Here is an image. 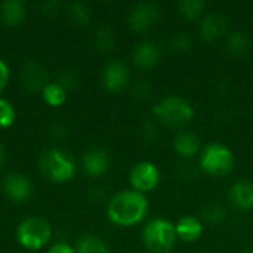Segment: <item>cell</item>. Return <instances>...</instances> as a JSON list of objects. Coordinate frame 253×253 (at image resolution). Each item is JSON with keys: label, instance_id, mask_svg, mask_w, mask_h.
Returning a JSON list of instances; mask_svg holds the SVG:
<instances>
[{"label": "cell", "instance_id": "cell-1", "mask_svg": "<svg viewBox=\"0 0 253 253\" xmlns=\"http://www.w3.org/2000/svg\"><path fill=\"white\" fill-rule=\"evenodd\" d=\"M148 200L145 194L135 190H122L107 203V218L117 227H133L145 219Z\"/></svg>", "mask_w": 253, "mask_h": 253}, {"label": "cell", "instance_id": "cell-2", "mask_svg": "<svg viewBox=\"0 0 253 253\" xmlns=\"http://www.w3.org/2000/svg\"><path fill=\"white\" fill-rule=\"evenodd\" d=\"M40 173L50 182L65 184L76 176L77 166L74 159L59 147H50L39 156Z\"/></svg>", "mask_w": 253, "mask_h": 253}, {"label": "cell", "instance_id": "cell-3", "mask_svg": "<svg viewBox=\"0 0 253 253\" xmlns=\"http://www.w3.org/2000/svg\"><path fill=\"white\" fill-rule=\"evenodd\" d=\"M153 114L156 119L168 127H182L188 125L194 117V107L184 98L172 95L160 99L154 108Z\"/></svg>", "mask_w": 253, "mask_h": 253}, {"label": "cell", "instance_id": "cell-4", "mask_svg": "<svg viewBox=\"0 0 253 253\" xmlns=\"http://www.w3.org/2000/svg\"><path fill=\"white\" fill-rule=\"evenodd\" d=\"M176 240L175 224L165 218L151 219L142 230V243L150 253L172 252Z\"/></svg>", "mask_w": 253, "mask_h": 253}, {"label": "cell", "instance_id": "cell-5", "mask_svg": "<svg viewBox=\"0 0 253 253\" xmlns=\"http://www.w3.org/2000/svg\"><path fill=\"white\" fill-rule=\"evenodd\" d=\"M15 236L22 249L36 252L49 243L52 237V227L49 221L42 216H28L19 222Z\"/></svg>", "mask_w": 253, "mask_h": 253}, {"label": "cell", "instance_id": "cell-6", "mask_svg": "<svg viewBox=\"0 0 253 253\" xmlns=\"http://www.w3.org/2000/svg\"><path fill=\"white\" fill-rule=\"evenodd\" d=\"M234 154L233 151L221 144V142H211L200 151V168L205 173L211 176H225L234 168Z\"/></svg>", "mask_w": 253, "mask_h": 253}, {"label": "cell", "instance_id": "cell-7", "mask_svg": "<svg viewBox=\"0 0 253 253\" xmlns=\"http://www.w3.org/2000/svg\"><path fill=\"white\" fill-rule=\"evenodd\" d=\"M160 170L159 168L148 160L138 162L129 172V182L132 190L138 193H150L160 184Z\"/></svg>", "mask_w": 253, "mask_h": 253}, {"label": "cell", "instance_id": "cell-8", "mask_svg": "<svg viewBox=\"0 0 253 253\" xmlns=\"http://www.w3.org/2000/svg\"><path fill=\"white\" fill-rule=\"evenodd\" d=\"M1 190H3V194L6 196V199L16 205L27 203L34 194L33 182L30 181L28 176H25L24 173H19V172L7 173L3 178Z\"/></svg>", "mask_w": 253, "mask_h": 253}, {"label": "cell", "instance_id": "cell-9", "mask_svg": "<svg viewBox=\"0 0 253 253\" xmlns=\"http://www.w3.org/2000/svg\"><path fill=\"white\" fill-rule=\"evenodd\" d=\"M130 82V71L127 65L119 59L108 61L101 73V83L107 92L116 93L123 90Z\"/></svg>", "mask_w": 253, "mask_h": 253}, {"label": "cell", "instance_id": "cell-10", "mask_svg": "<svg viewBox=\"0 0 253 253\" xmlns=\"http://www.w3.org/2000/svg\"><path fill=\"white\" fill-rule=\"evenodd\" d=\"M19 80H21V84L22 87L27 90V92H40L50 83L49 82V73H47V68L34 61V59H30L27 61L22 67H21V71H19Z\"/></svg>", "mask_w": 253, "mask_h": 253}, {"label": "cell", "instance_id": "cell-11", "mask_svg": "<svg viewBox=\"0 0 253 253\" xmlns=\"http://www.w3.org/2000/svg\"><path fill=\"white\" fill-rule=\"evenodd\" d=\"M159 16H160V10L154 3L142 1V3L135 4L130 9L129 16H127V24L132 31L145 33L154 25Z\"/></svg>", "mask_w": 253, "mask_h": 253}, {"label": "cell", "instance_id": "cell-12", "mask_svg": "<svg viewBox=\"0 0 253 253\" xmlns=\"http://www.w3.org/2000/svg\"><path fill=\"white\" fill-rule=\"evenodd\" d=\"M110 163L111 162H110L108 153L99 147H92V148L86 150L82 157L83 172L92 179L104 176L110 169Z\"/></svg>", "mask_w": 253, "mask_h": 253}, {"label": "cell", "instance_id": "cell-13", "mask_svg": "<svg viewBox=\"0 0 253 253\" xmlns=\"http://www.w3.org/2000/svg\"><path fill=\"white\" fill-rule=\"evenodd\" d=\"M160 58H162V49L153 40H144L138 43L132 52V61L141 70L154 68L159 64Z\"/></svg>", "mask_w": 253, "mask_h": 253}, {"label": "cell", "instance_id": "cell-14", "mask_svg": "<svg viewBox=\"0 0 253 253\" xmlns=\"http://www.w3.org/2000/svg\"><path fill=\"white\" fill-rule=\"evenodd\" d=\"M200 37L205 42H215L225 36L228 30V19L221 12H211L202 18L200 22Z\"/></svg>", "mask_w": 253, "mask_h": 253}, {"label": "cell", "instance_id": "cell-15", "mask_svg": "<svg viewBox=\"0 0 253 253\" xmlns=\"http://www.w3.org/2000/svg\"><path fill=\"white\" fill-rule=\"evenodd\" d=\"M228 199L231 205L243 212L253 209V181L240 179L236 181L228 193Z\"/></svg>", "mask_w": 253, "mask_h": 253}, {"label": "cell", "instance_id": "cell-16", "mask_svg": "<svg viewBox=\"0 0 253 253\" xmlns=\"http://www.w3.org/2000/svg\"><path fill=\"white\" fill-rule=\"evenodd\" d=\"M173 150L182 159H193L200 154V139L194 132L179 130L173 138Z\"/></svg>", "mask_w": 253, "mask_h": 253}, {"label": "cell", "instance_id": "cell-17", "mask_svg": "<svg viewBox=\"0 0 253 253\" xmlns=\"http://www.w3.org/2000/svg\"><path fill=\"white\" fill-rule=\"evenodd\" d=\"M175 230H176L178 239H181L185 243H194L203 236L205 225L199 218L187 215V216H182L175 224Z\"/></svg>", "mask_w": 253, "mask_h": 253}, {"label": "cell", "instance_id": "cell-18", "mask_svg": "<svg viewBox=\"0 0 253 253\" xmlns=\"http://www.w3.org/2000/svg\"><path fill=\"white\" fill-rule=\"evenodd\" d=\"M27 16V6L21 0H4L0 3V21L6 27H18Z\"/></svg>", "mask_w": 253, "mask_h": 253}, {"label": "cell", "instance_id": "cell-19", "mask_svg": "<svg viewBox=\"0 0 253 253\" xmlns=\"http://www.w3.org/2000/svg\"><path fill=\"white\" fill-rule=\"evenodd\" d=\"M225 46L233 56H245L252 49V39L245 31H231L227 36Z\"/></svg>", "mask_w": 253, "mask_h": 253}, {"label": "cell", "instance_id": "cell-20", "mask_svg": "<svg viewBox=\"0 0 253 253\" xmlns=\"http://www.w3.org/2000/svg\"><path fill=\"white\" fill-rule=\"evenodd\" d=\"M76 253H110L107 243L95 234H83L76 242Z\"/></svg>", "mask_w": 253, "mask_h": 253}, {"label": "cell", "instance_id": "cell-21", "mask_svg": "<svg viewBox=\"0 0 253 253\" xmlns=\"http://www.w3.org/2000/svg\"><path fill=\"white\" fill-rule=\"evenodd\" d=\"M67 18L73 25L86 27L92 21V12H90L89 6H86L84 3L74 1L67 6Z\"/></svg>", "mask_w": 253, "mask_h": 253}, {"label": "cell", "instance_id": "cell-22", "mask_svg": "<svg viewBox=\"0 0 253 253\" xmlns=\"http://www.w3.org/2000/svg\"><path fill=\"white\" fill-rule=\"evenodd\" d=\"M93 44L98 52L110 53L116 46V36H114L113 30L105 25L98 27L93 33Z\"/></svg>", "mask_w": 253, "mask_h": 253}, {"label": "cell", "instance_id": "cell-23", "mask_svg": "<svg viewBox=\"0 0 253 253\" xmlns=\"http://www.w3.org/2000/svg\"><path fill=\"white\" fill-rule=\"evenodd\" d=\"M42 98L46 105L49 107H61L67 101V90L59 86L56 82H50L43 90H42Z\"/></svg>", "mask_w": 253, "mask_h": 253}, {"label": "cell", "instance_id": "cell-24", "mask_svg": "<svg viewBox=\"0 0 253 253\" xmlns=\"http://www.w3.org/2000/svg\"><path fill=\"white\" fill-rule=\"evenodd\" d=\"M227 208L219 203V202H209L203 206L202 209V218L203 221L212 224V225H219L227 219Z\"/></svg>", "mask_w": 253, "mask_h": 253}, {"label": "cell", "instance_id": "cell-25", "mask_svg": "<svg viewBox=\"0 0 253 253\" xmlns=\"http://www.w3.org/2000/svg\"><path fill=\"white\" fill-rule=\"evenodd\" d=\"M205 1L202 0H181L178 3L179 15L187 21H196L205 13Z\"/></svg>", "mask_w": 253, "mask_h": 253}, {"label": "cell", "instance_id": "cell-26", "mask_svg": "<svg viewBox=\"0 0 253 253\" xmlns=\"http://www.w3.org/2000/svg\"><path fill=\"white\" fill-rule=\"evenodd\" d=\"M16 120V110L13 104L0 96V129H9Z\"/></svg>", "mask_w": 253, "mask_h": 253}, {"label": "cell", "instance_id": "cell-27", "mask_svg": "<svg viewBox=\"0 0 253 253\" xmlns=\"http://www.w3.org/2000/svg\"><path fill=\"white\" fill-rule=\"evenodd\" d=\"M55 82L68 92V90H74L80 84V77H79V74L74 70L64 68V70H61L56 74V80Z\"/></svg>", "mask_w": 253, "mask_h": 253}, {"label": "cell", "instance_id": "cell-28", "mask_svg": "<svg viewBox=\"0 0 253 253\" xmlns=\"http://www.w3.org/2000/svg\"><path fill=\"white\" fill-rule=\"evenodd\" d=\"M193 39L187 33H178L170 39V47L176 53H185L191 49Z\"/></svg>", "mask_w": 253, "mask_h": 253}, {"label": "cell", "instance_id": "cell-29", "mask_svg": "<svg viewBox=\"0 0 253 253\" xmlns=\"http://www.w3.org/2000/svg\"><path fill=\"white\" fill-rule=\"evenodd\" d=\"M132 95L138 101H147L151 95V87L148 82H138L132 89Z\"/></svg>", "mask_w": 253, "mask_h": 253}, {"label": "cell", "instance_id": "cell-30", "mask_svg": "<svg viewBox=\"0 0 253 253\" xmlns=\"http://www.w3.org/2000/svg\"><path fill=\"white\" fill-rule=\"evenodd\" d=\"M139 132H141V136H142V139H144L145 142H154L156 138H157V135H159V133H157L156 125H154L153 122H150V120H147V122L142 123Z\"/></svg>", "mask_w": 253, "mask_h": 253}, {"label": "cell", "instance_id": "cell-31", "mask_svg": "<svg viewBox=\"0 0 253 253\" xmlns=\"http://www.w3.org/2000/svg\"><path fill=\"white\" fill-rule=\"evenodd\" d=\"M9 79H10V68H9V64L0 58V93L4 90V87L7 86L9 83Z\"/></svg>", "mask_w": 253, "mask_h": 253}, {"label": "cell", "instance_id": "cell-32", "mask_svg": "<svg viewBox=\"0 0 253 253\" xmlns=\"http://www.w3.org/2000/svg\"><path fill=\"white\" fill-rule=\"evenodd\" d=\"M46 253H76L74 246L65 243V242H58L53 246H50Z\"/></svg>", "mask_w": 253, "mask_h": 253}, {"label": "cell", "instance_id": "cell-33", "mask_svg": "<svg viewBox=\"0 0 253 253\" xmlns=\"http://www.w3.org/2000/svg\"><path fill=\"white\" fill-rule=\"evenodd\" d=\"M4 162H6V150H4L3 144H0V168L4 165Z\"/></svg>", "mask_w": 253, "mask_h": 253}, {"label": "cell", "instance_id": "cell-34", "mask_svg": "<svg viewBox=\"0 0 253 253\" xmlns=\"http://www.w3.org/2000/svg\"><path fill=\"white\" fill-rule=\"evenodd\" d=\"M245 253H253V248H249V249H248Z\"/></svg>", "mask_w": 253, "mask_h": 253}]
</instances>
